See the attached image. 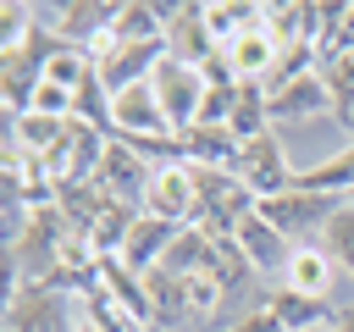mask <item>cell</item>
Returning a JSON list of instances; mask_svg holds the SVG:
<instances>
[{
    "label": "cell",
    "instance_id": "obj_19",
    "mask_svg": "<svg viewBox=\"0 0 354 332\" xmlns=\"http://www.w3.org/2000/svg\"><path fill=\"white\" fill-rule=\"evenodd\" d=\"M348 199H354V194H348Z\"/></svg>",
    "mask_w": 354,
    "mask_h": 332
},
{
    "label": "cell",
    "instance_id": "obj_1",
    "mask_svg": "<svg viewBox=\"0 0 354 332\" xmlns=\"http://www.w3.org/2000/svg\"><path fill=\"white\" fill-rule=\"evenodd\" d=\"M83 315L72 304V293L50 288V282H17L6 293V332H77Z\"/></svg>",
    "mask_w": 354,
    "mask_h": 332
},
{
    "label": "cell",
    "instance_id": "obj_10",
    "mask_svg": "<svg viewBox=\"0 0 354 332\" xmlns=\"http://www.w3.org/2000/svg\"><path fill=\"white\" fill-rule=\"evenodd\" d=\"M266 310L282 321V332H315V326H326V321H332V304H326V299L293 293V288H282V282L266 293Z\"/></svg>",
    "mask_w": 354,
    "mask_h": 332
},
{
    "label": "cell",
    "instance_id": "obj_2",
    "mask_svg": "<svg viewBox=\"0 0 354 332\" xmlns=\"http://www.w3.org/2000/svg\"><path fill=\"white\" fill-rule=\"evenodd\" d=\"M343 199H326V194H310V188H288V194H271V199H260V216L293 243V249H304V243H321V232H326V221H332V210H337Z\"/></svg>",
    "mask_w": 354,
    "mask_h": 332
},
{
    "label": "cell",
    "instance_id": "obj_14",
    "mask_svg": "<svg viewBox=\"0 0 354 332\" xmlns=\"http://www.w3.org/2000/svg\"><path fill=\"white\" fill-rule=\"evenodd\" d=\"M227 332H282V321H277L266 304H254V310H243V315H238Z\"/></svg>",
    "mask_w": 354,
    "mask_h": 332
},
{
    "label": "cell",
    "instance_id": "obj_15",
    "mask_svg": "<svg viewBox=\"0 0 354 332\" xmlns=\"http://www.w3.org/2000/svg\"><path fill=\"white\" fill-rule=\"evenodd\" d=\"M332 332H354V304H332Z\"/></svg>",
    "mask_w": 354,
    "mask_h": 332
},
{
    "label": "cell",
    "instance_id": "obj_8",
    "mask_svg": "<svg viewBox=\"0 0 354 332\" xmlns=\"http://www.w3.org/2000/svg\"><path fill=\"white\" fill-rule=\"evenodd\" d=\"M332 111V94L321 83V66L315 72H299L288 77L282 89H271V122H315Z\"/></svg>",
    "mask_w": 354,
    "mask_h": 332
},
{
    "label": "cell",
    "instance_id": "obj_12",
    "mask_svg": "<svg viewBox=\"0 0 354 332\" xmlns=\"http://www.w3.org/2000/svg\"><path fill=\"white\" fill-rule=\"evenodd\" d=\"M321 83H326V94H332V116L348 122V116H354V50L326 55V61H321Z\"/></svg>",
    "mask_w": 354,
    "mask_h": 332
},
{
    "label": "cell",
    "instance_id": "obj_18",
    "mask_svg": "<svg viewBox=\"0 0 354 332\" xmlns=\"http://www.w3.org/2000/svg\"><path fill=\"white\" fill-rule=\"evenodd\" d=\"M315 332H332V321H326V326H315Z\"/></svg>",
    "mask_w": 354,
    "mask_h": 332
},
{
    "label": "cell",
    "instance_id": "obj_17",
    "mask_svg": "<svg viewBox=\"0 0 354 332\" xmlns=\"http://www.w3.org/2000/svg\"><path fill=\"white\" fill-rule=\"evenodd\" d=\"M337 127H343V133H348V144H354V116H348V122H337Z\"/></svg>",
    "mask_w": 354,
    "mask_h": 332
},
{
    "label": "cell",
    "instance_id": "obj_5",
    "mask_svg": "<svg viewBox=\"0 0 354 332\" xmlns=\"http://www.w3.org/2000/svg\"><path fill=\"white\" fill-rule=\"evenodd\" d=\"M149 177H155L149 155H138V149L122 144V138H111L105 155H100V166H94V183H100V194H105L111 205H144Z\"/></svg>",
    "mask_w": 354,
    "mask_h": 332
},
{
    "label": "cell",
    "instance_id": "obj_11",
    "mask_svg": "<svg viewBox=\"0 0 354 332\" xmlns=\"http://www.w3.org/2000/svg\"><path fill=\"white\" fill-rule=\"evenodd\" d=\"M332 255L321 249V243H304V249H293V260H288V271H282V288H293V293H310V299H326L332 293Z\"/></svg>",
    "mask_w": 354,
    "mask_h": 332
},
{
    "label": "cell",
    "instance_id": "obj_4",
    "mask_svg": "<svg viewBox=\"0 0 354 332\" xmlns=\"http://www.w3.org/2000/svg\"><path fill=\"white\" fill-rule=\"evenodd\" d=\"M232 172L254 188V199H271V194H288L299 183V166H288V149L277 144V133H260L249 144H238V160Z\"/></svg>",
    "mask_w": 354,
    "mask_h": 332
},
{
    "label": "cell",
    "instance_id": "obj_7",
    "mask_svg": "<svg viewBox=\"0 0 354 332\" xmlns=\"http://www.w3.org/2000/svg\"><path fill=\"white\" fill-rule=\"evenodd\" d=\"M160 17H166V55H171V61L205 66L210 55H221L216 39H210L205 6H160Z\"/></svg>",
    "mask_w": 354,
    "mask_h": 332
},
{
    "label": "cell",
    "instance_id": "obj_3",
    "mask_svg": "<svg viewBox=\"0 0 354 332\" xmlns=\"http://www.w3.org/2000/svg\"><path fill=\"white\" fill-rule=\"evenodd\" d=\"M149 83H155V100H160L171 133H183V127L199 122V111H205V89H210L205 66H188V61H171V55H166V61L149 72Z\"/></svg>",
    "mask_w": 354,
    "mask_h": 332
},
{
    "label": "cell",
    "instance_id": "obj_9",
    "mask_svg": "<svg viewBox=\"0 0 354 332\" xmlns=\"http://www.w3.org/2000/svg\"><path fill=\"white\" fill-rule=\"evenodd\" d=\"M232 243L243 249V260L254 266V277H260V271H288V260H293V243H288V238H282L260 210L232 232Z\"/></svg>",
    "mask_w": 354,
    "mask_h": 332
},
{
    "label": "cell",
    "instance_id": "obj_16",
    "mask_svg": "<svg viewBox=\"0 0 354 332\" xmlns=\"http://www.w3.org/2000/svg\"><path fill=\"white\" fill-rule=\"evenodd\" d=\"M337 50H354V6L343 11V39H337ZM337 50H332V55H337Z\"/></svg>",
    "mask_w": 354,
    "mask_h": 332
},
{
    "label": "cell",
    "instance_id": "obj_13",
    "mask_svg": "<svg viewBox=\"0 0 354 332\" xmlns=\"http://www.w3.org/2000/svg\"><path fill=\"white\" fill-rule=\"evenodd\" d=\"M321 249L332 255L337 271L354 277V199H343V205L332 210V221H326V232H321Z\"/></svg>",
    "mask_w": 354,
    "mask_h": 332
},
{
    "label": "cell",
    "instance_id": "obj_6",
    "mask_svg": "<svg viewBox=\"0 0 354 332\" xmlns=\"http://www.w3.org/2000/svg\"><path fill=\"white\" fill-rule=\"evenodd\" d=\"M144 216H160L171 227H194L199 221V188H194V166L183 160H160L144 194Z\"/></svg>",
    "mask_w": 354,
    "mask_h": 332
}]
</instances>
